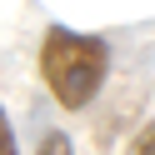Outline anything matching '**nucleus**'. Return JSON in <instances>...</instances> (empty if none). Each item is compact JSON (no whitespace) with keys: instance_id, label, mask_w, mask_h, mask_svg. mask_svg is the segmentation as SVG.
<instances>
[{"instance_id":"obj_1","label":"nucleus","mask_w":155,"mask_h":155,"mask_svg":"<svg viewBox=\"0 0 155 155\" xmlns=\"http://www.w3.org/2000/svg\"><path fill=\"white\" fill-rule=\"evenodd\" d=\"M105 70H110V45L100 35H80V30H65V25L45 30V40H40V75H45L50 95L65 110H85L100 95Z\"/></svg>"},{"instance_id":"obj_3","label":"nucleus","mask_w":155,"mask_h":155,"mask_svg":"<svg viewBox=\"0 0 155 155\" xmlns=\"http://www.w3.org/2000/svg\"><path fill=\"white\" fill-rule=\"evenodd\" d=\"M130 155H155V120H145L130 140Z\"/></svg>"},{"instance_id":"obj_2","label":"nucleus","mask_w":155,"mask_h":155,"mask_svg":"<svg viewBox=\"0 0 155 155\" xmlns=\"http://www.w3.org/2000/svg\"><path fill=\"white\" fill-rule=\"evenodd\" d=\"M35 155H75L70 150V135H60V130H50L40 145H35Z\"/></svg>"},{"instance_id":"obj_4","label":"nucleus","mask_w":155,"mask_h":155,"mask_svg":"<svg viewBox=\"0 0 155 155\" xmlns=\"http://www.w3.org/2000/svg\"><path fill=\"white\" fill-rule=\"evenodd\" d=\"M0 155H15V125L5 115V105H0Z\"/></svg>"}]
</instances>
